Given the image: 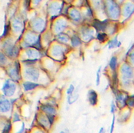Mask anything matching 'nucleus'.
Wrapping results in <instances>:
<instances>
[{
  "mask_svg": "<svg viewBox=\"0 0 134 133\" xmlns=\"http://www.w3.org/2000/svg\"><path fill=\"white\" fill-rule=\"evenodd\" d=\"M16 86L12 80H7L5 83L2 91L5 95L7 97H11L15 93Z\"/></svg>",
  "mask_w": 134,
  "mask_h": 133,
  "instance_id": "obj_1",
  "label": "nucleus"
},
{
  "mask_svg": "<svg viewBox=\"0 0 134 133\" xmlns=\"http://www.w3.org/2000/svg\"><path fill=\"white\" fill-rule=\"evenodd\" d=\"M4 48L7 56L10 58L15 57L17 55L18 50L17 48L9 42H7L4 44Z\"/></svg>",
  "mask_w": 134,
  "mask_h": 133,
  "instance_id": "obj_2",
  "label": "nucleus"
},
{
  "mask_svg": "<svg viewBox=\"0 0 134 133\" xmlns=\"http://www.w3.org/2000/svg\"><path fill=\"white\" fill-rule=\"evenodd\" d=\"M25 74L27 78L33 80L38 79L39 76L38 71L33 68H29L27 69L25 71Z\"/></svg>",
  "mask_w": 134,
  "mask_h": 133,
  "instance_id": "obj_3",
  "label": "nucleus"
},
{
  "mask_svg": "<svg viewBox=\"0 0 134 133\" xmlns=\"http://www.w3.org/2000/svg\"><path fill=\"white\" fill-rule=\"evenodd\" d=\"M108 11L111 17L116 18L119 15V9L116 4L111 1H109L108 4Z\"/></svg>",
  "mask_w": 134,
  "mask_h": 133,
  "instance_id": "obj_4",
  "label": "nucleus"
},
{
  "mask_svg": "<svg viewBox=\"0 0 134 133\" xmlns=\"http://www.w3.org/2000/svg\"><path fill=\"white\" fill-rule=\"evenodd\" d=\"M10 108V104L8 100L3 99L0 100V110L2 112H6Z\"/></svg>",
  "mask_w": 134,
  "mask_h": 133,
  "instance_id": "obj_5",
  "label": "nucleus"
},
{
  "mask_svg": "<svg viewBox=\"0 0 134 133\" xmlns=\"http://www.w3.org/2000/svg\"><path fill=\"white\" fill-rule=\"evenodd\" d=\"M89 100L90 103L93 105H95L97 102V95L93 90H91L89 92Z\"/></svg>",
  "mask_w": 134,
  "mask_h": 133,
  "instance_id": "obj_6",
  "label": "nucleus"
},
{
  "mask_svg": "<svg viewBox=\"0 0 134 133\" xmlns=\"http://www.w3.org/2000/svg\"><path fill=\"white\" fill-rule=\"evenodd\" d=\"M9 75L13 80H17L19 78V72L17 67L10 69L9 71Z\"/></svg>",
  "mask_w": 134,
  "mask_h": 133,
  "instance_id": "obj_7",
  "label": "nucleus"
},
{
  "mask_svg": "<svg viewBox=\"0 0 134 133\" xmlns=\"http://www.w3.org/2000/svg\"><path fill=\"white\" fill-rule=\"evenodd\" d=\"M134 10V6L131 4H128L124 7V14L126 16H129Z\"/></svg>",
  "mask_w": 134,
  "mask_h": 133,
  "instance_id": "obj_8",
  "label": "nucleus"
},
{
  "mask_svg": "<svg viewBox=\"0 0 134 133\" xmlns=\"http://www.w3.org/2000/svg\"><path fill=\"white\" fill-rule=\"evenodd\" d=\"M41 108L42 110L48 114H54L56 113V111L55 109L51 106L44 105L42 106Z\"/></svg>",
  "mask_w": 134,
  "mask_h": 133,
  "instance_id": "obj_9",
  "label": "nucleus"
},
{
  "mask_svg": "<svg viewBox=\"0 0 134 133\" xmlns=\"http://www.w3.org/2000/svg\"><path fill=\"white\" fill-rule=\"evenodd\" d=\"M94 26L96 29L99 31H103L106 27V24L105 22H101L96 21L94 22Z\"/></svg>",
  "mask_w": 134,
  "mask_h": 133,
  "instance_id": "obj_10",
  "label": "nucleus"
},
{
  "mask_svg": "<svg viewBox=\"0 0 134 133\" xmlns=\"http://www.w3.org/2000/svg\"><path fill=\"white\" fill-rule=\"evenodd\" d=\"M38 86V84L31 82H26L24 84V88L26 91L32 90Z\"/></svg>",
  "mask_w": 134,
  "mask_h": 133,
  "instance_id": "obj_11",
  "label": "nucleus"
},
{
  "mask_svg": "<svg viewBox=\"0 0 134 133\" xmlns=\"http://www.w3.org/2000/svg\"><path fill=\"white\" fill-rule=\"evenodd\" d=\"M34 28L36 30L40 31L44 27V22L42 20H39L36 21L34 25Z\"/></svg>",
  "mask_w": 134,
  "mask_h": 133,
  "instance_id": "obj_12",
  "label": "nucleus"
},
{
  "mask_svg": "<svg viewBox=\"0 0 134 133\" xmlns=\"http://www.w3.org/2000/svg\"><path fill=\"white\" fill-rule=\"evenodd\" d=\"M13 26L15 31L19 32L22 29V25L20 21L16 19L13 22Z\"/></svg>",
  "mask_w": 134,
  "mask_h": 133,
  "instance_id": "obj_13",
  "label": "nucleus"
},
{
  "mask_svg": "<svg viewBox=\"0 0 134 133\" xmlns=\"http://www.w3.org/2000/svg\"><path fill=\"white\" fill-rule=\"evenodd\" d=\"M65 26V22L64 20H61L57 22L56 26V29L57 32H60L63 30Z\"/></svg>",
  "mask_w": 134,
  "mask_h": 133,
  "instance_id": "obj_14",
  "label": "nucleus"
},
{
  "mask_svg": "<svg viewBox=\"0 0 134 133\" xmlns=\"http://www.w3.org/2000/svg\"><path fill=\"white\" fill-rule=\"evenodd\" d=\"M37 39L36 36L31 34H28L26 37V41L29 43H35L37 40Z\"/></svg>",
  "mask_w": 134,
  "mask_h": 133,
  "instance_id": "obj_15",
  "label": "nucleus"
},
{
  "mask_svg": "<svg viewBox=\"0 0 134 133\" xmlns=\"http://www.w3.org/2000/svg\"><path fill=\"white\" fill-rule=\"evenodd\" d=\"M27 55L31 58H35L38 56V52L34 50H29L27 52Z\"/></svg>",
  "mask_w": 134,
  "mask_h": 133,
  "instance_id": "obj_16",
  "label": "nucleus"
},
{
  "mask_svg": "<svg viewBox=\"0 0 134 133\" xmlns=\"http://www.w3.org/2000/svg\"><path fill=\"white\" fill-rule=\"evenodd\" d=\"M70 15L71 17L73 18L74 20H79L80 18V14L78 11L76 10H73L70 13Z\"/></svg>",
  "mask_w": 134,
  "mask_h": 133,
  "instance_id": "obj_17",
  "label": "nucleus"
},
{
  "mask_svg": "<svg viewBox=\"0 0 134 133\" xmlns=\"http://www.w3.org/2000/svg\"><path fill=\"white\" fill-rule=\"evenodd\" d=\"M92 34H93L92 31L90 30V29H89L84 31L83 33V36L85 39L89 38L92 36Z\"/></svg>",
  "mask_w": 134,
  "mask_h": 133,
  "instance_id": "obj_18",
  "label": "nucleus"
},
{
  "mask_svg": "<svg viewBox=\"0 0 134 133\" xmlns=\"http://www.w3.org/2000/svg\"><path fill=\"white\" fill-rule=\"evenodd\" d=\"M60 7L59 6L58 4H54L52 5V6L51 7L50 10L51 11V12H52V13L55 14L57 13L59 10Z\"/></svg>",
  "mask_w": 134,
  "mask_h": 133,
  "instance_id": "obj_19",
  "label": "nucleus"
},
{
  "mask_svg": "<svg viewBox=\"0 0 134 133\" xmlns=\"http://www.w3.org/2000/svg\"><path fill=\"white\" fill-rule=\"evenodd\" d=\"M117 60L115 57H113L111 59L110 62V66L112 70H114L116 68V65H117Z\"/></svg>",
  "mask_w": 134,
  "mask_h": 133,
  "instance_id": "obj_20",
  "label": "nucleus"
},
{
  "mask_svg": "<svg viewBox=\"0 0 134 133\" xmlns=\"http://www.w3.org/2000/svg\"><path fill=\"white\" fill-rule=\"evenodd\" d=\"M7 59L6 57L1 52H0V65L3 66L6 63Z\"/></svg>",
  "mask_w": 134,
  "mask_h": 133,
  "instance_id": "obj_21",
  "label": "nucleus"
},
{
  "mask_svg": "<svg viewBox=\"0 0 134 133\" xmlns=\"http://www.w3.org/2000/svg\"><path fill=\"white\" fill-rule=\"evenodd\" d=\"M128 105L130 107H134V96L128 98L127 101Z\"/></svg>",
  "mask_w": 134,
  "mask_h": 133,
  "instance_id": "obj_22",
  "label": "nucleus"
},
{
  "mask_svg": "<svg viewBox=\"0 0 134 133\" xmlns=\"http://www.w3.org/2000/svg\"><path fill=\"white\" fill-rule=\"evenodd\" d=\"M71 42L72 44L74 47L80 45V40L78 39V37L76 36L73 37L72 39Z\"/></svg>",
  "mask_w": 134,
  "mask_h": 133,
  "instance_id": "obj_23",
  "label": "nucleus"
},
{
  "mask_svg": "<svg viewBox=\"0 0 134 133\" xmlns=\"http://www.w3.org/2000/svg\"><path fill=\"white\" fill-rule=\"evenodd\" d=\"M107 36L106 34L104 33H102V34H99L98 36V38L99 40L101 41H104L106 40L107 38Z\"/></svg>",
  "mask_w": 134,
  "mask_h": 133,
  "instance_id": "obj_24",
  "label": "nucleus"
},
{
  "mask_svg": "<svg viewBox=\"0 0 134 133\" xmlns=\"http://www.w3.org/2000/svg\"><path fill=\"white\" fill-rule=\"evenodd\" d=\"M10 28V26L9 25H6L5 26L4 29V33L2 34V36H6L7 34L8 33Z\"/></svg>",
  "mask_w": 134,
  "mask_h": 133,
  "instance_id": "obj_25",
  "label": "nucleus"
},
{
  "mask_svg": "<svg viewBox=\"0 0 134 133\" xmlns=\"http://www.w3.org/2000/svg\"><path fill=\"white\" fill-rule=\"evenodd\" d=\"M54 52L55 54L56 55H58L61 54L62 53V50L59 47H57V48H55L54 50Z\"/></svg>",
  "mask_w": 134,
  "mask_h": 133,
  "instance_id": "obj_26",
  "label": "nucleus"
},
{
  "mask_svg": "<svg viewBox=\"0 0 134 133\" xmlns=\"http://www.w3.org/2000/svg\"><path fill=\"white\" fill-rule=\"evenodd\" d=\"M100 70H101V67H100L97 73V78H96V84L98 86L99 85V83H100Z\"/></svg>",
  "mask_w": 134,
  "mask_h": 133,
  "instance_id": "obj_27",
  "label": "nucleus"
},
{
  "mask_svg": "<svg viewBox=\"0 0 134 133\" xmlns=\"http://www.w3.org/2000/svg\"><path fill=\"white\" fill-rule=\"evenodd\" d=\"M10 128H11V124L10 123H7V125L5 126L4 129L3 130V132L6 133L9 132V130H10Z\"/></svg>",
  "mask_w": 134,
  "mask_h": 133,
  "instance_id": "obj_28",
  "label": "nucleus"
},
{
  "mask_svg": "<svg viewBox=\"0 0 134 133\" xmlns=\"http://www.w3.org/2000/svg\"><path fill=\"white\" fill-rule=\"evenodd\" d=\"M74 88V86L73 85H70L69 88L68 90L67 91V94H68V95H69V94L71 95L72 93V92L73 91Z\"/></svg>",
  "mask_w": 134,
  "mask_h": 133,
  "instance_id": "obj_29",
  "label": "nucleus"
},
{
  "mask_svg": "<svg viewBox=\"0 0 134 133\" xmlns=\"http://www.w3.org/2000/svg\"><path fill=\"white\" fill-rule=\"evenodd\" d=\"M53 114H49V115H48V118L49 119V121H50V124H52L54 121V117L53 116Z\"/></svg>",
  "mask_w": 134,
  "mask_h": 133,
  "instance_id": "obj_30",
  "label": "nucleus"
},
{
  "mask_svg": "<svg viewBox=\"0 0 134 133\" xmlns=\"http://www.w3.org/2000/svg\"><path fill=\"white\" fill-rule=\"evenodd\" d=\"M114 123H115V116L113 117V122H112V125H111V133H112L113 131V128H114Z\"/></svg>",
  "mask_w": 134,
  "mask_h": 133,
  "instance_id": "obj_31",
  "label": "nucleus"
},
{
  "mask_svg": "<svg viewBox=\"0 0 134 133\" xmlns=\"http://www.w3.org/2000/svg\"><path fill=\"white\" fill-rule=\"evenodd\" d=\"M59 38L61 39V40H62L63 41H67V37H65L64 36L61 37H59Z\"/></svg>",
  "mask_w": 134,
  "mask_h": 133,
  "instance_id": "obj_32",
  "label": "nucleus"
},
{
  "mask_svg": "<svg viewBox=\"0 0 134 133\" xmlns=\"http://www.w3.org/2000/svg\"><path fill=\"white\" fill-rule=\"evenodd\" d=\"M115 105L113 104L112 105V107H111V112H114L115 110Z\"/></svg>",
  "mask_w": 134,
  "mask_h": 133,
  "instance_id": "obj_33",
  "label": "nucleus"
},
{
  "mask_svg": "<svg viewBox=\"0 0 134 133\" xmlns=\"http://www.w3.org/2000/svg\"><path fill=\"white\" fill-rule=\"evenodd\" d=\"M41 1V0H34V4H37Z\"/></svg>",
  "mask_w": 134,
  "mask_h": 133,
  "instance_id": "obj_34",
  "label": "nucleus"
},
{
  "mask_svg": "<svg viewBox=\"0 0 134 133\" xmlns=\"http://www.w3.org/2000/svg\"><path fill=\"white\" fill-rule=\"evenodd\" d=\"M103 128H102V129H100V132H102V131H103Z\"/></svg>",
  "mask_w": 134,
  "mask_h": 133,
  "instance_id": "obj_35",
  "label": "nucleus"
}]
</instances>
